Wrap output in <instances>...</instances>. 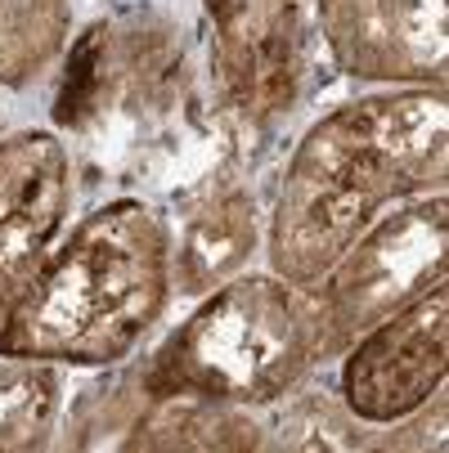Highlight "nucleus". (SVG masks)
<instances>
[{
  "instance_id": "8",
  "label": "nucleus",
  "mask_w": 449,
  "mask_h": 453,
  "mask_svg": "<svg viewBox=\"0 0 449 453\" xmlns=\"http://www.w3.org/2000/svg\"><path fill=\"white\" fill-rule=\"evenodd\" d=\"M212 23L225 99L252 121L283 112L297 95V0H234Z\"/></svg>"
},
{
  "instance_id": "9",
  "label": "nucleus",
  "mask_w": 449,
  "mask_h": 453,
  "mask_svg": "<svg viewBox=\"0 0 449 453\" xmlns=\"http://www.w3.org/2000/svg\"><path fill=\"white\" fill-rule=\"evenodd\" d=\"M252 247H256V207L247 193L229 188L189 220L175 256V279L184 292L203 296L247 261Z\"/></svg>"
},
{
  "instance_id": "3",
  "label": "nucleus",
  "mask_w": 449,
  "mask_h": 453,
  "mask_svg": "<svg viewBox=\"0 0 449 453\" xmlns=\"http://www.w3.org/2000/svg\"><path fill=\"white\" fill-rule=\"evenodd\" d=\"M319 355V310L279 279L221 288L149 368L153 395L270 404Z\"/></svg>"
},
{
  "instance_id": "12",
  "label": "nucleus",
  "mask_w": 449,
  "mask_h": 453,
  "mask_svg": "<svg viewBox=\"0 0 449 453\" xmlns=\"http://www.w3.org/2000/svg\"><path fill=\"white\" fill-rule=\"evenodd\" d=\"M54 418V372L32 359L0 364V449H36Z\"/></svg>"
},
{
  "instance_id": "7",
  "label": "nucleus",
  "mask_w": 449,
  "mask_h": 453,
  "mask_svg": "<svg viewBox=\"0 0 449 453\" xmlns=\"http://www.w3.org/2000/svg\"><path fill=\"white\" fill-rule=\"evenodd\" d=\"M319 14L351 77H445V0H319Z\"/></svg>"
},
{
  "instance_id": "13",
  "label": "nucleus",
  "mask_w": 449,
  "mask_h": 453,
  "mask_svg": "<svg viewBox=\"0 0 449 453\" xmlns=\"http://www.w3.org/2000/svg\"><path fill=\"white\" fill-rule=\"evenodd\" d=\"M108 41H112V32L99 23V27H90V32L73 45L68 73H63V90H58V104H54V121H58V126H86L90 112L99 108Z\"/></svg>"
},
{
  "instance_id": "4",
  "label": "nucleus",
  "mask_w": 449,
  "mask_h": 453,
  "mask_svg": "<svg viewBox=\"0 0 449 453\" xmlns=\"http://www.w3.org/2000/svg\"><path fill=\"white\" fill-rule=\"evenodd\" d=\"M445 279V193L422 198L355 238L329 270L319 310V355H333L377 319Z\"/></svg>"
},
{
  "instance_id": "2",
  "label": "nucleus",
  "mask_w": 449,
  "mask_h": 453,
  "mask_svg": "<svg viewBox=\"0 0 449 453\" xmlns=\"http://www.w3.org/2000/svg\"><path fill=\"white\" fill-rule=\"evenodd\" d=\"M171 292V238L144 203L86 216L0 314V355L104 368L135 350Z\"/></svg>"
},
{
  "instance_id": "11",
  "label": "nucleus",
  "mask_w": 449,
  "mask_h": 453,
  "mask_svg": "<svg viewBox=\"0 0 449 453\" xmlns=\"http://www.w3.org/2000/svg\"><path fill=\"white\" fill-rule=\"evenodd\" d=\"M247 449L261 444L247 422L229 413V404L194 400V395H158L153 418L140 426L131 449Z\"/></svg>"
},
{
  "instance_id": "1",
  "label": "nucleus",
  "mask_w": 449,
  "mask_h": 453,
  "mask_svg": "<svg viewBox=\"0 0 449 453\" xmlns=\"http://www.w3.org/2000/svg\"><path fill=\"white\" fill-rule=\"evenodd\" d=\"M445 184V95L405 90L355 99L314 121L297 144L270 229L275 274L319 283L377 211Z\"/></svg>"
},
{
  "instance_id": "6",
  "label": "nucleus",
  "mask_w": 449,
  "mask_h": 453,
  "mask_svg": "<svg viewBox=\"0 0 449 453\" xmlns=\"http://www.w3.org/2000/svg\"><path fill=\"white\" fill-rule=\"evenodd\" d=\"M73 207V162L50 131L0 140V314H5L63 234Z\"/></svg>"
},
{
  "instance_id": "5",
  "label": "nucleus",
  "mask_w": 449,
  "mask_h": 453,
  "mask_svg": "<svg viewBox=\"0 0 449 453\" xmlns=\"http://www.w3.org/2000/svg\"><path fill=\"white\" fill-rule=\"evenodd\" d=\"M445 364H449V296L445 283L436 279L409 305L391 310L368 333H360L342 368L346 409L377 426L405 422L440 391Z\"/></svg>"
},
{
  "instance_id": "14",
  "label": "nucleus",
  "mask_w": 449,
  "mask_h": 453,
  "mask_svg": "<svg viewBox=\"0 0 449 453\" xmlns=\"http://www.w3.org/2000/svg\"><path fill=\"white\" fill-rule=\"evenodd\" d=\"M225 5H234V0H207V14H216V10H225Z\"/></svg>"
},
{
  "instance_id": "10",
  "label": "nucleus",
  "mask_w": 449,
  "mask_h": 453,
  "mask_svg": "<svg viewBox=\"0 0 449 453\" xmlns=\"http://www.w3.org/2000/svg\"><path fill=\"white\" fill-rule=\"evenodd\" d=\"M68 0H0V86H27L68 41Z\"/></svg>"
}]
</instances>
